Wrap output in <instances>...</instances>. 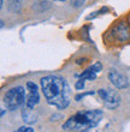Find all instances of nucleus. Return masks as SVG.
Instances as JSON below:
<instances>
[{
	"label": "nucleus",
	"instance_id": "f257e3e1",
	"mask_svg": "<svg viewBox=\"0 0 130 132\" xmlns=\"http://www.w3.org/2000/svg\"><path fill=\"white\" fill-rule=\"evenodd\" d=\"M43 95L49 104L59 109L66 108L70 103V88L64 78L58 76H46L41 79Z\"/></svg>",
	"mask_w": 130,
	"mask_h": 132
},
{
	"label": "nucleus",
	"instance_id": "f03ea898",
	"mask_svg": "<svg viewBox=\"0 0 130 132\" xmlns=\"http://www.w3.org/2000/svg\"><path fill=\"white\" fill-rule=\"evenodd\" d=\"M102 111H83L72 115L63 125L64 131H88L98 125L102 119Z\"/></svg>",
	"mask_w": 130,
	"mask_h": 132
},
{
	"label": "nucleus",
	"instance_id": "7ed1b4c3",
	"mask_svg": "<svg viewBox=\"0 0 130 132\" xmlns=\"http://www.w3.org/2000/svg\"><path fill=\"white\" fill-rule=\"evenodd\" d=\"M4 102L10 111H16L25 102V93L23 87L12 88L4 96Z\"/></svg>",
	"mask_w": 130,
	"mask_h": 132
},
{
	"label": "nucleus",
	"instance_id": "20e7f679",
	"mask_svg": "<svg viewBox=\"0 0 130 132\" xmlns=\"http://www.w3.org/2000/svg\"><path fill=\"white\" fill-rule=\"evenodd\" d=\"M98 94L102 98L106 108H109V109H116V108L119 107L120 96L118 95L117 91L111 90V89H100L98 91Z\"/></svg>",
	"mask_w": 130,
	"mask_h": 132
},
{
	"label": "nucleus",
	"instance_id": "39448f33",
	"mask_svg": "<svg viewBox=\"0 0 130 132\" xmlns=\"http://www.w3.org/2000/svg\"><path fill=\"white\" fill-rule=\"evenodd\" d=\"M109 79H110V82H111L114 87L118 88V89H124V88H127L128 85H129L127 77L124 76V75H122L120 72H118L116 69L110 70Z\"/></svg>",
	"mask_w": 130,
	"mask_h": 132
},
{
	"label": "nucleus",
	"instance_id": "423d86ee",
	"mask_svg": "<svg viewBox=\"0 0 130 132\" xmlns=\"http://www.w3.org/2000/svg\"><path fill=\"white\" fill-rule=\"evenodd\" d=\"M112 32H113V36L117 37L118 41H125L130 36L129 29H128V27L124 24L123 22H120L119 25H117L116 28L112 30Z\"/></svg>",
	"mask_w": 130,
	"mask_h": 132
},
{
	"label": "nucleus",
	"instance_id": "0eeeda50",
	"mask_svg": "<svg viewBox=\"0 0 130 132\" xmlns=\"http://www.w3.org/2000/svg\"><path fill=\"white\" fill-rule=\"evenodd\" d=\"M22 117H23V120L27 124H35L36 120H37V115L32 111V108H28V107H25L22 111Z\"/></svg>",
	"mask_w": 130,
	"mask_h": 132
},
{
	"label": "nucleus",
	"instance_id": "6e6552de",
	"mask_svg": "<svg viewBox=\"0 0 130 132\" xmlns=\"http://www.w3.org/2000/svg\"><path fill=\"white\" fill-rule=\"evenodd\" d=\"M39 100H40V96L37 94V91H30V94L28 95V97L25 100V106L33 109L35 107V104L39 103Z\"/></svg>",
	"mask_w": 130,
	"mask_h": 132
},
{
	"label": "nucleus",
	"instance_id": "1a4fd4ad",
	"mask_svg": "<svg viewBox=\"0 0 130 132\" xmlns=\"http://www.w3.org/2000/svg\"><path fill=\"white\" fill-rule=\"evenodd\" d=\"M78 77L81 79H85V80H95L96 79V75H95L94 71H91L90 69H87L86 71H83V73L78 75Z\"/></svg>",
	"mask_w": 130,
	"mask_h": 132
},
{
	"label": "nucleus",
	"instance_id": "9d476101",
	"mask_svg": "<svg viewBox=\"0 0 130 132\" xmlns=\"http://www.w3.org/2000/svg\"><path fill=\"white\" fill-rule=\"evenodd\" d=\"M89 69L91 70V71H94L95 73H98V72H100V71H102V65L100 63H95L93 66H90Z\"/></svg>",
	"mask_w": 130,
	"mask_h": 132
},
{
	"label": "nucleus",
	"instance_id": "9b49d317",
	"mask_svg": "<svg viewBox=\"0 0 130 132\" xmlns=\"http://www.w3.org/2000/svg\"><path fill=\"white\" fill-rule=\"evenodd\" d=\"M75 87H76L77 90H83V88H85V79H80L78 82H76Z\"/></svg>",
	"mask_w": 130,
	"mask_h": 132
},
{
	"label": "nucleus",
	"instance_id": "f8f14e48",
	"mask_svg": "<svg viewBox=\"0 0 130 132\" xmlns=\"http://www.w3.org/2000/svg\"><path fill=\"white\" fill-rule=\"evenodd\" d=\"M27 87H28L29 91H37V87H36V84L33 83V82H28V83H27Z\"/></svg>",
	"mask_w": 130,
	"mask_h": 132
},
{
	"label": "nucleus",
	"instance_id": "ddd939ff",
	"mask_svg": "<svg viewBox=\"0 0 130 132\" xmlns=\"http://www.w3.org/2000/svg\"><path fill=\"white\" fill-rule=\"evenodd\" d=\"M87 95H94V91H88V93H83V94H80L76 96V101H81V98H83L85 96H87Z\"/></svg>",
	"mask_w": 130,
	"mask_h": 132
},
{
	"label": "nucleus",
	"instance_id": "4468645a",
	"mask_svg": "<svg viewBox=\"0 0 130 132\" xmlns=\"http://www.w3.org/2000/svg\"><path fill=\"white\" fill-rule=\"evenodd\" d=\"M18 132H23V131H28V132H34V129H32V127H25V126H23V127H19V129L17 130Z\"/></svg>",
	"mask_w": 130,
	"mask_h": 132
},
{
	"label": "nucleus",
	"instance_id": "2eb2a0df",
	"mask_svg": "<svg viewBox=\"0 0 130 132\" xmlns=\"http://www.w3.org/2000/svg\"><path fill=\"white\" fill-rule=\"evenodd\" d=\"M98 13H100V12H93V14H89V16H88L87 19H91V18L96 17V16H98Z\"/></svg>",
	"mask_w": 130,
	"mask_h": 132
},
{
	"label": "nucleus",
	"instance_id": "dca6fc26",
	"mask_svg": "<svg viewBox=\"0 0 130 132\" xmlns=\"http://www.w3.org/2000/svg\"><path fill=\"white\" fill-rule=\"evenodd\" d=\"M57 1H65V0H57Z\"/></svg>",
	"mask_w": 130,
	"mask_h": 132
}]
</instances>
